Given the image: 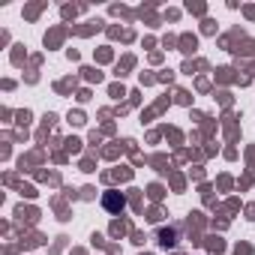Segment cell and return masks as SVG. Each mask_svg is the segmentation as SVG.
Listing matches in <instances>:
<instances>
[{
    "instance_id": "cell-1",
    "label": "cell",
    "mask_w": 255,
    "mask_h": 255,
    "mask_svg": "<svg viewBox=\"0 0 255 255\" xmlns=\"http://www.w3.org/2000/svg\"><path fill=\"white\" fill-rule=\"evenodd\" d=\"M105 207H111V210L120 207V210H123V195H120V198H117V195H108V198H105Z\"/></svg>"
}]
</instances>
